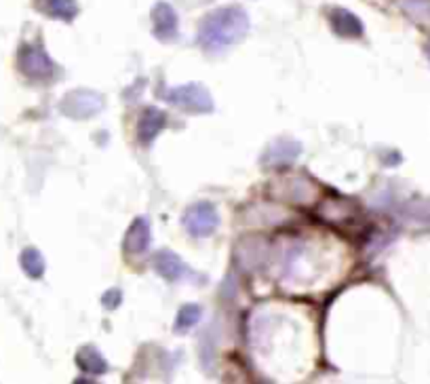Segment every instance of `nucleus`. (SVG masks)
Masks as SVG:
<instances>
[{
	"instance_id": "20e7f679",
	"label": "nucleus",
	"mask_w": 430,
	"mask_h": 384,
	"mask_svg": "<svg viewBox=\"0 0 430 384\" xmlns=\"http://www.w3.org/2000/svg\"><path fill=\"white\" fill-rule=\"evenodd\" d=\"M182 224L186 228V232L194 239H207L211 237L217 226H220V216L215 211V207L207 201L194 203L186 209Z\"/></svg>"
},
{
	"instance_id": "9d476101",
	"label": "nucleus",
	"mask_w": 430,
	"mask_h": 384,
	"mask_svg": "<svg viewBox=\"0 0 430 384\" xmlns=\"http://www.w3.org/2000/svg\"><path fill=\"white\" fill-rule=\"evenodd\" d=\"M165 125H167L165 112H161L159 108H148V110L140 117V123H137V142H140L142 146L152 144V140L165 129Z\"/></svg>"
},
{
	"instance_id": "0eeeda50",
	"label": "nucleus",
	"mask_w": 430,
	"mask_h": 384,
	"mask_svg": "<svg viewBox=\"0 0 430 384\" xmlns=\"http://www.w3.org/2000/svg\"><path fill=\"white\" fill-rule=\"evenodd\" d=\"M300 152H302L300 142H295V140H276L266 148L262 163L268 165V167L291 165L300 157Z\"/></svg>"
},
{
	"instance_id": "423d86ee",
	"label": "nucleus",
	"mask_w": 430,
	"mask_h": 384,
	"mask_svg": "<svg viewBox=\"0 0 430 384\" xmlns=\"http://www.w3.org/2000/svg\"><path fill=\"white\" fill-rule=\"evenodd\" d=\"M150 18H152V32L159 41L169 43L177 37V13L169 3H156Z\"/></svg>"
},
{
	"instance_id": "f8f14e48",
	"label": "nucleus",
	"mask_w": 430,
	"mask_h": 384,
	"mask_svg": "<svg viewBox=\"0 0 430 384\" xmlns=\"http://www.w3.org/2000/svg\"><path fill=\"white\" fill-rule=\"evenodd\" d=\"M36 7L41 13L60 22H74L81 11L76 0H36Z\"/></svg>"
},
{
	"instance_id": "ddd939ff",
	"label": "nucleus",
	"mask_w": 430,
	"mask_h": 384,
	"mask_svg": "<svg viewBox=\"0 0 430 384\" xmlns=\"http://www.w3.org/2000/svg\"><path fill=\"white\" fill-rule=\"evenodd\" d=\"M76 363L83 371L87 373H93V376H102L108 371V361L106 357L93 346V344H85L79 348L76 352Z\"/></svg>"
},
{
	"instance_id": "9b49d317",
	"label": "nucleus",
	"mask_w": 430,
	"mask_h": 384,
	"mask_svg": "<svg viewBox=\"0 0 430 384\" xmlns=\"http://www.w3.org/2000/svg\"><path fill=\"white\" fill-rule=\"evenodd\" d=\"M329 20H331V28H333V32L337 37H342V39H358V37H363V24H361V20L354 13L337 7V9H333L329 13Z\"/></svg>"
},
{
	"instance_id": "39448f33",
	"label": "nucleus",
	"mask_w": 430,
	"mask_h": 384,
	"mask_svg": "<svg viewBox=\"0 0 430 384\" xmlns=\"http://www.w3.org/2000/svg\"><path fill=\"white\" fill-rule=\"evenodd\" d=\"M20 68H22V72L26 77L36 79V81L51 79L53 72H55L53 60L39 45H24L22 47V51H20Z\"/></svg>"
},
{
	"instance_id": "f257e3e1",
	"label": "nucleus",
	"mask_w": 430,
	"mask_h": 384,
	"mask_svg": "<svg viewBox=\"0 0 430 384\" xmlns=\"http://www.w3.org/2000/svg\"><path fill=\"white\" fill-rule=\"evenodd\" d=\"M251 22L241 7H222L203 18L196 41L209 53H220L249 34Z\"/></svg>"
},
{
	"instance_id": "7ed1b4c3",
	"label": "nucleus",
	"mask_w": 430,
	"mask_h": 384,
	"mask_svg": "<svg viewBox=\"0 0 430 384\" xmlns=\"http://www.w3.org/2000/svg\"><path fill=\"white\" fill-rule=\"evenodd\" d=\"M104 104L106 100L102 93L91 91V89H74L62 100L60 110L74 121H85V119L100 114L104 110Z\"/></svg>"
},
{
	"instance_id": "f03ea898",
	"label": "nucleus",
	"mask_w": 430,
	"mask_h": 384,
	"mask_svg": "<svg viewBox=\"0 0 430 384\" xmlns=\"http://www.w3.org/2000/svg\"><path fill=\"white\" fill-rule=\"evenodd\" d=\"M159 98L171 104L177 110L188 114H209L213 112L215 104L209 89L201 83H186L180 87H165L159 91Z\"/></svg>"
},
{
	"instance_id": "1a4fd4ad",
	"label": "nucleus",
	"mask_w": 430,
	"mask_h": 384,
	"mask_svg": "<svg viewBox=\"0 0 430 384\" xmlns=\"http://www.w3.org/2000/svg\"><path fill=\"white\" fill-rule=\"evenodd\" d=\"M154 270L163 279H167V281H180V279H184L190 272L188 266L182 262V258L175 251H171V249L156 251V256H154Z\"/></svg>"
},
{
	"instance_id": "f3484780",
	"label": "nucleus",
	"mask_w": 430,
	"mask_h": 384,
	"mask_svg": "<svg viewBox=\"0 0 430 384\" xmlns=\"http://www.w3.org/2000/svg\"><path fill=\"white\" fill-rule=\"evenodd\" d=\"M428 58H430V47H428Z\"/></svg>"
},
{
	"instance_id": "6e6552de",
	"label": "nucleus",
	"mask_w": 430,
	"mask_h": 384,
	"mask_svg": "<svg viewBox=\"0 0 430 384\" xmlns=\"http://www.w3.org/2000/svg\"><path fill=\"white\" fill-rule=\"evenodd\" d=\"M150 239H152V232H150V222L148 218L140 216L131 222L127 234H125V253L127 256H140L148 249L150 245Z\"/></svg>"
},
{
	"instance_id": "dca6fc26",
	"label": "nucleus",
	"mask_w": 430,
	"mask_h": 384,
	"mask_svg": "<svg viewBox=\"0 0 430 384\" xmlns=\"http://www.w3.org/2000/svg\"><path fill=\"white\" fill-rule=\"evenodd\" d=\"M121 300H123V293H121V289H108L106 293H104V298H102V304H104V308H108V310H114L119 304H121Z\"/></svg>"
},
{
	"instance_id": "2eb2a0df",
	"label": "nucleus",
	"mask_w": 430,
	"mask_h": 384,
	"mask_svg": "<svg viewBox=\"0 0 430 384\" xmlns=\"http://www.w3.org/2000/svg\"><path fill=\"white\" fill-rule=\"evenodd\" d=\"M20 260H22V268H24V272H26L28 277L41 279V277L45 274V258H43V253H41L39 249H34V247L24 249V253H22Z\"/></svg>"
},
{
	"instance_id": "4468645a",
	"label": "nucleus",
	"mask_w": 430,
	"mask_h": 384,
	"mask_svg": "<svg viewBox=\"0 0 430 384\" xmlns=\"http://www.w3.org/2000/svg\"><path fill=\"white\" fill-rule=\"evenodd\" d=\"M203 317V306L199 304H184L177 312L175 319V333H186L190 331Z\"/></svg>"
}]
</instances>
